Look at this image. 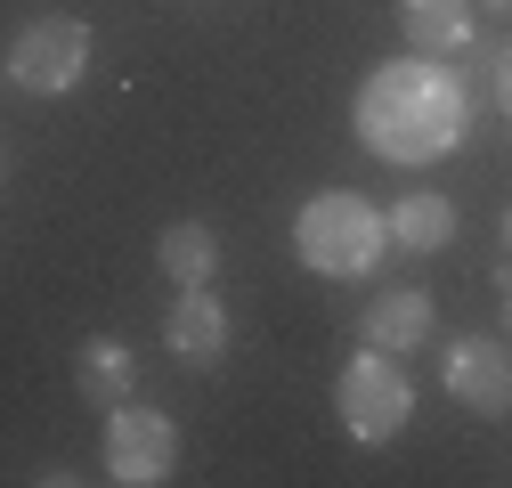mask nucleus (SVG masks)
I'll list each match as a JSON object with an SVG mask.
<instances>
[{
  "mask_svg": "<svg viewBox=\"0 0 512 488\" xmlns=\"http://www.w3.org/2000/svg\"><path fill=\"white\" fill-rule=\"evenodd\" d=\"M358 342H374V350H423L431 342V293L423 285H382L374 301H366V318H358Z\"/></svg>",
  "mask_w": 512,
  "mask_h": 488,
  "instance_id": "obj_8",
  "label": "nucleus"
},
{
  "mask_svg": "<svg viewBox=\"0 0 512 488\" xmlns=\"http://www.w3.org/2000/svg\"><path fill=\"white\" fill-rule=\"evenodd\" d=\"M334 407H342V432L358 448H382V440H399L407 432V415H415V383H407V366L399 350H358L342 366V383H334Z\"/></svg>",
  "mask_w": 512,
  "mask_h": 488,
  "instance_id": "obj_3",
  "label": "nucleus"
},
{
  "mask_svg": "<svg viewBox=\"0 0 512 488\" xmlns=\"http://www.w3.org/2000/svg\"><path fill=\"white\" fill-rule=\"evenodd\" d=\"M163 342H171L179 366H220V350H228V301L212 285H179L171 318H163Z\"/></svg>",
  "mask_w": 512,
  "mask_h": 488,
  "instance_id": "obj_7",
  "label": "nucleus"
},
{
  "mask_svg": "<svg viewBox=\"0 0 512 488\" xmlns=\"http://www.w3.org/2000/svg\"><path fill=\"white\" fill-rule=\"evenodd\" d=\"M391 244L399 253H439V244H456V204L447 196H399L391 204Z\"/></svg>",
  "mask_w": 512,
  "mask_h": 488,
  "instance_id": "obj_12",
  "label": "nucleus"
},
{
  "mask_svg": "<svg viewBox=\"0 0 512 488\" xmlns=\"http://www.w3.org/2000/svg\"><path fill=\"white\" fill-rule=\"evenodd\" d=\"M399 25L415 57H464L472 49V0H399Z\"/></svg>",
  "mask_w": 512,
  "mask_h": 488,
  "instance_id": "obj_9",
  "label": "nucleus"
},
{
  "mask_svg": "<svg viewBox=\"0 0 512 488\" xmlns=\"http://www.w3.org/2000/svg\"><path fill=\"white\" fill-rule=\"evenodd\" d=\"M488 82H496V106H504V122H512V41L488 57Z\"/></svg>",
  "mask_w": 512,
  "mask_h": 488,
  "instance_id": "obj_13",
  "label": "nucleus"
},
{
  "mask_svg": "<svg viewBox=\"0 0 512 488\" xmlns=\"http://www.w3.org/2000/svg\"><path fill=\"white\" fill-rule=\"evenodd\" d=\"M155 261H163L171 285H212V277H220V236H212L204 220H171V228L155 236Z\"/></svg>",
  "mask_w": 512,
  "mask_h": 488,
  "instance_id": "obj_11",
  "label": "nucleus"
},
{
  "mask_svg": "<svg viewBox=\"0 0 512 488\" xmlns=\"http://www.w3.org/2000/svg\"><path fill=\"white\" fill-rule=\"evenodd\" d=\"M358 147L382 155V163H399V171H423L439 155H456L464 131H472V90L464 74L447 66V57H399V66H374L358 82Z\"/></svg>",
  "mask_w": 512,
  "mask_h": 488,
  "instance_id": "obj_1",
  "label": "nucleus"
},
{
  "mask_svg": "<svg viewBox=\"0 0 512 488\" xmlns=\"http://www.w3.org/2000/svg\"><path fill=\"white\" fill-rule=\"evenodd\" d=\"M293 253L309 277H374V261L391 253V212L358 188H326L293 212Z\"/></svg>",
  "mask_w": 512,
  "mask_h": 488,
  "instance_id": "obj_2",
  "label": "nucleus"
},
{
  "mask_svg": "<svg viewBox=\"0 0 512 488\" xmlns=\"http://www.w3.org/2000/svg\"><path fill=\"white\" fill-rule=\"evenodd\" d=\"M480 9H496V17H512V0H480Z\"/></svg>",
  "mask_w": 512,
  "mask_h": 488,
  "instance_id": "obj_15",
  "label": "nucleus"
},
{
  "mask_svg": "<svg viewBox=\"0 0 512 488\" xmlns=\"http://www.w3.org/2000/svg\"><path fill=\"white\" fill-rule=\"evenodd\" d=\"M106 480L114 488H155V480H171V464H179V423L171 415H155V407H106Z\"/></svg>",
  "mask_w": 512,
  "mask_h": 488,
  "instance_id": "obj_5",
  "label": "nucleus"
},
{
  "mask_svg": "<svg viewBox=\"0 0 512 488\" xmlns=\"http://www.w3.org/2000/svg\"><path fill=\"white\" fill-rule=\"evenodd\" d=\"M9 82L25 90V98H66L82 74H90V25L82 17H33V25H17L9 33Z\"/></svg>",
  "mask_w": 512,
  "mask_h": 488,
  "instance_id": "obj_4",
  "label": "nucleus"
},
{
  "mask_svg": "<svg viewBox=\"0 0 512 488\" xmlns=\"http://www.w3.org/2000/svg\"><path fill=\"white\" fill-rule=\"evenodd\" d=\"M504 253H512V204H504Z\"/></svg>",
  "mask_w": 512,
  "mask_h": 488,
  "instance_id": "obj_16",
  "label": "nucleus"
},
{
  "mask_svg": "<svg viewBox=\"0 0 512 488\" xmlns=\"http://www.w3.org/2000/svg\"><path fill=\"white\" fill-rule=\"evenodd\" d=\"M74 383H82L90 407H122V399L139 391V358L122 350L114 334H98V342H82V358H74Z\"/></svg>",
  "mask_w": 512,
  "mask_h": 488,
  "instance_id": "obj_10",
  "label": "nucleus"
},
{
  "mask_svg": "<svg viewBox=\"0 0 512 488\" xmlns=\"http://www.w3.org/2000/svg\"><path fill=\"white\" fill-rule=\"evenodd\" d=\"M439 383H447V399L472 407V415H512V342L456 334L447 358H439Z\"/></svg>",
  "mask_w": 512,
  "mask_h": 488,
  "instance_id": "obj_6",
  "label": "nucleus"
},
{
  "mask_svg": "<svg viewBox=\"0 0 512 488\" xmlns=\"http://www.w3.org/2000/svg\"><path fill=\"white\" fill-rule=\"evenodd\" d=\"M504 342H512V285H504Z\"/></svg>",
  "mask_w": 512,
  "mask_h": 488,
  "instance_id": "obj_14",
  "label": "nucleus"
}]
</instances>
